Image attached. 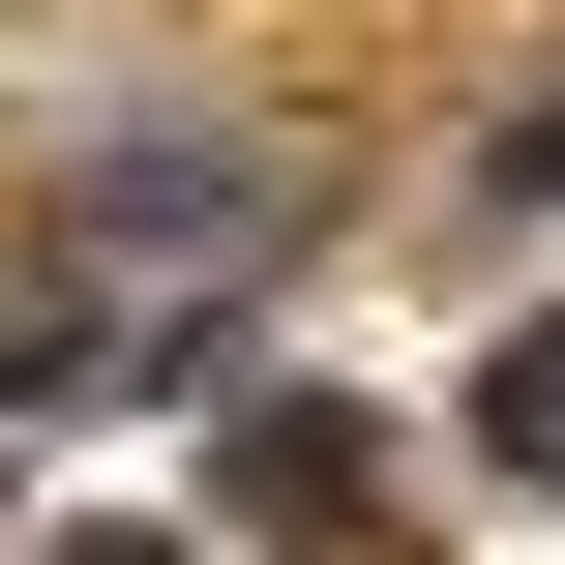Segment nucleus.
Masks as SVG:
<instances>
[{
    "label": "nucleus",
    "instance_id": "obj_1",
    "mask_svg": "<svg viewBox=\"0 0 565 565\" xmlns=\"http://www.w3.org/2000/svg\"><path fill=\"white\" fill-rule=\"evenodd\" d=\"M358 507H387V447H358L328 387H268V417H238V536H358Z\"/></svg>",
    "mask_w": 565,
    "mask_h": 565
},
{
    "label": "nucleus",
    "instance_id": "obj_2",
    "mask_svg": "<svg viewBox=\"0 0 565 565\" xmlns=\"http://www.w3.org/2000/svg\"><path fill=\"white\" fill-rule=\"evenodd\" d=\"M477 447H507V477H565V328H507V358H477Z\"/></svg>",
    "mask_w": 565,
    "mask_h": 565
},
{
    "label": "nucleus",
    "instance_id": "obj_3",
    "mask_svg": "<svg viewBox=\"0 0 565 565\" xmlns=\"http://www.w3.org/2000/svg\"><path fill=\"white\" fill-rule=\"evenodd\" d=\"M477 209H565V119H507V179H477Z\"/></svg>",
    "mask_w": 565,
    "mask_h": 565
},
{
    "label": "nucleus",
    "instance_id": "obj_4",
    "mask_svg": "<svg viewBox=\"0 0 565 565\" xmlns=\"http://www.w3.org/2000/svg\"><path fill=\"white\" fill-rule=\"evenodd\" d=\"M60 565H209V536H60Z\"/></svg>",
    "mask_w": 565,
    "mask_h": 565
}]
</instances>
